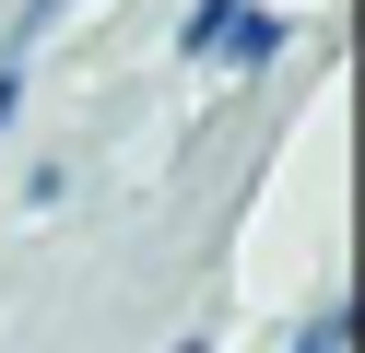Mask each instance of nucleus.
<instances>
[{
    "label": "nucleus",
    "mask_w": 365,
    "mask_h": 353,
    "mask_svg": "<svg viewBox=\"0 0 365 353\" xmlns=\"http://www.w3.org/2000/svg\"><path fill=\"white\" fill-rule=\"evenodd\" d=\"M283 47H294V24L271 12V0H236V24H224V47H212V59H224V71H271Z\"/></svg>",
    "instance_id": "f257e3e1"
},
{
    "label": "nucleus",
    "mask_w": 365,
    "mask_h": 353,
    "mask_svg": "<svg viewBox=\"0 0 365 353\" xmlns=\"http://www.w3.org/2000/svg\"><path fill=\"white\" fill-rule=\"evenodd\" d=\"M283 353H354V295H330V306H307Z\"/></svg>",
    "instance_id": "f03ea898"
},
{
    "label": "nucleus",
    "mask_w": 365,
    "mask_h": 353,
    "mask_svg": "<svg viewBox=\"0 0 365 353\" xmlns=\"http://www.w3.org/2000/svg\"><path fill=\"white\" fill-rule=\"evenodd\" d=\"M224 24H236V0H189V24H177V59H212Z\"/></svg>",
    "instance_id": "7ed1b4c3"
},
{
    "label": "nucleus",
    "mask_w": 365,
    "mask_h": 353,
    "mask_svg": "<svg viewBox=\"0 0 365 353\" xmlns=\"http://www.w3.org/2000/svg\"><path fill=\"white\" fill-rule=\"evenodd\" d=\"M48 24H71V0H24V24H12V36H0V47H12V59H24V47L48 36Z\"/></svg>",
    "instance_id": "20e7f679"
},
{
    "label": "nucleus",
    "mask_w": 365,
    "mask_h": 353,
    "mask_svg": "<svg viewBox=\"0 0 365 353\" xmlns=\"http://www.w3.org/2000/svg\"><path fill=\"white\" fill-rule=\"evenodd\" d=\"M12 118H24V59L0 47V130H12Z\"/></svg>",
    "instance_id": "39448f33"
},
{
    "label": "nucleus",
    "mask_w": 365,
    "mask_h": 353,
    "mask_svg": "<svg viewBox=\"0 0 365 353\" xmlns=\"http://www.w3.org/2000/svg\"><path fill=\"white\" fill-rule=\"evenodd\" d=\"M165 353H212V342H200V329H189V342H165Z\"/></svg>",
    "instance_id": "423d86ee"
}]
</instances>
